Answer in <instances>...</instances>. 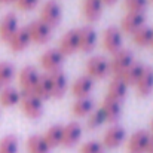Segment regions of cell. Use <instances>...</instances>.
I'll return each mask as SVG.
<instances>
[{
	"label": "cell",
	"mask_w": 153,
	"mask_h": 153,
	"mask_svg": "<svg viewBox=\"0 0 153 153\" xmlns=\"http://www.w3.org/2000/svg\"><path fill=\"white\" fill-rule=\"evenodd\" d=\"M18 138L15 135H6L0 140V153H18Z\"/></svg>",
	"instance_id": "4dcf8cb0"
},
{
	"label": "cell",
	"mask_w": 153,
	"mask_h": 153,
	"mask_svg": "<svg viewBox=\"0 0 153 153\" xmlns=\"http://www.w3.org/2000/svg\"><path fill=\"white\" fill-rule=\"evenodd\" d=\"M102 4H105V6H111V4H114L117 0H101Z\"/></svg>",
	"instance_id": "8d00e7d4"
},
{
	"label": "cell",
	"mask_w": 153,
	"mask_h": 153,
	"mask_svg": "<svg viewBox=\"0 0 153 153\" xmlns=\"http://www.w3.org/2000/svg\"><path fill=\"white\" fill-rule=\"evenodd\" d=\"M64 58H65V56L58 51V49H49V51L43 52V53L40 55L39 62H40V65H42L46 71L52 73V71L59 70V67H61L62 62H64Z\"/></svg>",
	"instance_id": "9c48e42d"
},
{
	"label": "cell",
	"mask_w": 153,
	"mask_h": 153,
	"mask_svg": "<svg viewBox=\"0 0 153 153\" xmlns=\"http://www.w3.org/2000/svg\"><path fill=\"white\" fill-rule=\"evenodd\" d=\"M102 1L101 0H83L82 1V12L83 16L89 22H95L101 18L102 13Z\"/></svg>",
	"instance_id": "d6986e66"
},
{
	"label": "cell",
	"mask_w": 153,
	"mask_h": 153,
	"mask_svg": "<svg viewBox=\"0 0 153 153\" xmlns=\"http://www.w3.org/2000/svg\"><path fill=\"white\" fill-rule=\"evenodd\" d=\"M152 135H153V120H152Z\"/></svg>",
	"instance_id": "f35d334b"
},
{
	"label": "cell",
	"mask_w": 153,
	"mask_h": 153,
	"mask_svg": "<svg viewBox=\"0 0 153 153\" xmlns=\"http://www.w3.org/2000/svg\"><path fill=\"white\" fill-rule=\"evenodd\" d=\"M27 33H28V37L33 43L36 45H43L46 43L52 36V28L48 27L45 22H42L40 19L37 21H33L30 22L27 27H25Z\"/></svg>",
	"instance_id": "3957f363"
},
{
	"label": "cell",
	"mask_w": 153,
	"mask_h": 153,
	"mask_svg": "<svg viewBox=\"0 0 153 153\" xmlns=\"http://www.w3.org/2000/svg\"><path fill=\"white\" fill-rule=\"evenodd\" d=\"M146 25V15L144 13H135V12H126L123 18L120 19V31L132 34L140 27Z\"/></svg>",
	"instance_id": "30bf717a"
},
{
	"label": "cell",
	"mask_w": 153,
	"mask_h": 153,
	"mask_svg": "<svg viewBox=\"0 0 153 153\" xmlns=\"http://www.w3.org/2000/svg\"><path fill=\"white\" fill-rule=\"evenodd\" d=\"M134 62V53L129 49H120L113 55V58L108 61V68L110 73L114 77H119L131 64Z\"/></svg>",
	"instance_id": "6da1fadb"
},
{
	"label": "cell",
	"mask_w": 153,
	"mask_h": 153,
	"mask_svg": "<svg viewBox=\"0 0 153 153\" xmlns=\"http://www.w3.org/2000/svg\"><path fill=\"white\" fill-rule=\"evenodd\" d=\"M61 19H62V9L59 3L55 0H48L40 10V21L45 22L48 27L55 28L59 25Z\"/></svg>",
	"instance_id": "7a4b0ae2"
},
{
	"label": "cell",
	"mask_w": 153,
	"mask_h": 153,
	"mask_svg": "<svg viewBox=\"0 0 153 153\" xmlns=\"http://www.w3.org/2000/svg\"><path fill=\"white\" fill-rule=\"evenodd\" d=\"M108 71H110L108 61L101 55L91 56L86 61V76L92 80L94 79H104Z\"/></svg>",
	"instance_id": "5b68a950"
},
{
	"label": "cell",
	"mask_w": 153,
	"mask_h": 153,
	"mask_svg": "<svg viewBox=\"0 0 153 153\" xmlns=\"http://www.w3.org/2000/svg\"><path fill=\"white\" fill-rule=\"evenodd\" d=\"M101 108L104 111V116H105V122H111L116 125V122L120 119V114H122V105L119 101H114V100H110V98H104V101L101 104Z\"/></svg>",
	"instance_id": "44dd1931"
},
{
	"label": "cell",
	"mask_w": 153,
	"mask_h": 153,
	"mask_svg": "<svg viewBox=\"0 0 153 153\" xmlns=\"http://www.w3.org/2000/svg\"><path fill=\"white\" fill-rule=\"evenodd\" d=\"M149 138H150V134L147 131L144 129L135 131L128 140V144H126L128 153H146Z\"/></svg>",
	"instance_id": "5bb4252c"
},
{
	"label": "cell",
	"mask_w": 153,
	"mask_h": 153,
	"mask_svg": "<svg viewBox=\"0 0 153 153\" xmlns=\"http://www.w3.org/2000/svg\"><path fill=\"white\" fill-rule=\"evenodd\" d=\"M39 71L33 65H25L19 71V86H21V95H31L34 92L36 83L39 80Z\"/></svg>",
	"instance_id": "277c9868"
},
{
	"label": "cell",
	"mask_w": 153,
	"mask_h": 153,
	"mask_svg": "<svg viewBox=\"0 0 153 153\" xmlns=\"http://www.w3.org/2000/svg\"><path fill=\"white\" fill-rule=\"evenodd\" d=\"M15 0H0V3L1 4H9V3H13Z\"/></svg>",
	"instance_id": "74e56055"
},
{
	"label": "cell",
	"mask_w": 153,
	"mask_h": 153,
	"mask_svg": "<svg viewBox=\"0 0 153 153\" xmlns=\"http://www.w3.org/2000/svg\"><path fill=\"white\" fill-rule=\"evenodd\" d=\"M33 95H36V97L40 98L42 101L52 98L49 74H40V76H39V80H37V83H36V88H34Z\"/></svg>",
	"instance_id": "cb8c5ba5"
},
{
	"label": "cell",
	"mask_w": 153,
	"mask_h": 153,
	"mask_svg": "<svg viewBox=\"0 0 153 153\" xmlns=\"http://www.w3.org/2000/svg\"><path fill=\"white\" fill-rule=\"evenodd\" d=\"M79 153H105V149L100 141H86L80 146Z\"/></svg>",
	"instance_id": "836d02e7"
},
{
	"label": "cell",
	"mask_w": 153,
	"mask_h": 153,
	"mask_svg": "<svg viewBox=\"0 0 153 153\" xmlns=\"http://www.w3.org/2000/svg\"><path fill=\"white\" fill-rule=\"evenodd\" d=\"M82 137V126L77 122H70L62 126V147H73L79 143Z\"/></svg>",
	"instance_id": "8fae6325"
},
{
	"label": "cell",
	"mask_w": 153,
	"mask_h": 153,
	"mask_svg": "<svg viewBox=\"0 0 153 153\" xmlns=\"http://www.w3.org/2000/svg\"><path fill=\"white\" fill-rule=\"evenodd\" d=\"M64 56L71 55L79 51V31L77 30H68L59 40V45L56 48Z\"/></svg>",
	"instance_id": "4fadbf2b"
},
{
	"label": "cell",
	"mask_w": 153,
	"mask_h": 153,
	"mask_svg": "<svg viewBox=\"0 0 153 153\" xmlns=\"http://www.w3.org/2000/svg\"><path fill=\"white\" fill-rule=\"evenodd\" d=\"M143 68H144L143 64L134 61V62L119 76V79H120L126 86H135L137 80L140 79V76H141V73H143Z\"/></svg>",
	"instance_id": "603a6c76"
},
{
	"label": "cell",
	"mask_w": 153,
	"mask_h": 153,
	"mask_svg": "<svg viewBox=\"0 0 153 153\" xmlns=\"http://www.w3.org/2000/svg\"><path fill=\"white\" fill-rule=\"evenodd\" d=\"M13 3H15V6H16L19 10H24V12H27V10H31V9H34V7L37 6L39 0H15Z\"/></svg>",
	"instance_id": "e575fe53"
},
{
	"label": "cell",
	"mask_w": 153,
	"mask_h": 153,
	"mask_svg": "<svg viewBox=\"0 0 153 153\" xmlns=\"http://www.w3.org/2000/svg\"><path fill=\"white\" fill-rule=\"evenodd\" d=\"M30 43H31V40H30V37H28V33H27L25 27L18 28V30H16V33H15V34L10 37V40L7 42V45H9L10 51L15 52V53L22 52L24 49H27Z\"/></svg>",
	"instance_id": "ffe728a7"
},
{
	"label": "cell",
	"mask_w": 153,
	"mask_h": 153,
	"mask_svg": "<svg viewBox=\"0 0 153 153\" xmlns=\"http://www.w3.org/2000/svg\"><path fill=\"white\" fill-rule=\"evenodd\" d=\"M135 89H137V94L141 97H147L153 92V67L144 65L143 73L135 83Z\"/></svg>",
	"instance_id": "e0dca14e"
},
{
	"label": "cell",
	"mask_w": 153,
	"mask_h": 153,
	"mask_svg": "<svg viewBox=\"0 0 153 153\" xmlns=\"http://www.w3.org/2000/svg\"><path fill=\"white\" fill-rule=\"evenodd\" d=\"M18 16L12 12L6 13L3 16V19L0 21V40L7 43L10 40V37L16 33L18 30Z\"/></svg>",
	"instance_id": "7c38bea8"
},
{
	"label": "cell",
	"mask_w": 153,
	"mask_h": 153,
	"mask_svg": "<svg viewBox=\"0 0 153 153\" xmlns=\"http://www.w3.org/2000/svg\"><path fill=\"white\" fill-rule=\"evenodd\" d=\"M51 147L45 141L42 135H31L27 140V152L28 153H51Z\"/></svg>",
	"instance_id": "4316f807"
},
{
	"label": "cell",
	"mask_w": 153,
	"mask_h": 153,
	"mask_svg": "<svg viewBox=\"0 0 153 153\" xmlns=\"http://www.w3.org/2000/svg\"><path fill=\"white\" fill-rule=\"evenodd\" d=\"M102 123H105V116H104V111H102L101 107L92 110L88 114V120H86L88 129H97V128L101 126Z\"/></svg>",
	"instance_id": "f546056e"
},
{
	"label": "cell",
	"mask_w": 153,
	"mask_h": 153,
	"mask_svg": "<svg viewBox=\"0 0 153 153\" xmlns=\"http://www.w3.org/2000/svg\"><path fill=\"white\" fill-rule=\"evenodd\" d=\"M125 137H126V132H125L123 126L113 125L111 128H108L105 131L101 144L104 149H116L125 141Z\"/></svg>",
	"instance_id": "ba28073f"
},
{
	"label": "cell",
	"mask_w": 153,
	"mask_h": 153,
	"mask_svg": "<svg viewBox=\"0 0 153 153\" xmlns=\"http://www.w3.org/2000/svg\"><path fill=\"white\" fill-rule=\"evenodd\" d=\"M150 1H152V3H153V0H150Z\"/></svg>",
	"instance_id": "60d3db41"
},
{
	"label": "cell",
	"mask_w": 153,
	"mask_h": 153,
	"mask_svg": "<svg viewBox=\"0 0 153 153\" xmlns=\"http://www.w3.org/2000/svg\"><path fill=\"white\" fill-rule=\"evenodd\" d=\"M153 40V28L147 27V25H143L140 27L137 31L132 33V42L140 46V48H146V46H150Z\"/></svg>",
	"instance_id": "d4e9b609"
},
{
	"label": "cell",
	"mask_w": 153,
	"mask_h": 153,
	"mask_svg": "<svg viewBox=\"0 0 153 153\" xmlns=\"http://www.w3.org/2000/svg\"><path fill=\"white\" fill-rule=\"evenodd\" d=\"M21 110L28 119H39L43 114V101L36 95H21Z\"/></svg>",
	"instance_id": "8992f818"
},
{
	"label": "cell",
	"mask_w": 153,
	"mask_h": 153,
	"mask_svg": "<svg viewBox=\"0 0 153 153\" xmlns=\"http://www.w3.org/2000/svg\"><path fill=\"white\" fill-rule=\"evenodd\" d=\"M15 74V68L9 62H0V86H7Z\"/></svg>",
	"instance_id": "1f68e13d"
},
{
	"label": "cell",
	"mask_w": 153,
	"mask_h": 153,
	"mask_svg": "<svg viewBox=\"0 0 153 153\" xmlns=\"http://www.w3.org/2000/svg\"><path fill=\"white\" fill-rule=\"evenodd\" d=\"M42 137L45 138V141L48 143V146L51 149L61 146V141H62V125H52L51 128H48V131Z\"/></svg>",
	"instance_id": "f1b7e54d"
},
{
	"label": "cell",
	"mask_w": 153,
	"mask_h": 153,
	"mask_svg": "<svg viewBox=\"0 0 153 153\" xmlns=\"http://www.w3.org/2000/svg\"><path fill=\"white\" fill-rule=\"evenodd\" d=\"M79 31V51L83 53L94 51L97 45V33L92 27H82Z\"/></svg>",
	"instance_id": "9a60e30c"
},
{
	"label": "cell",
	"mask_w": 153,
	"mask_h": 153,
	"mask_svg": "<svg viewBox=\"0 0 153 153\" xmlns=\"http://www.w3.org/2000/svg\"><path fill=\"white\" fill-rule=\"evenodd\" d=\"M146 153H153V135H150V138H149V143H147V147H146Z\"/></svg>",
	"instance_id": "d590c367"
},
{
	"label": "cell",
	"mask_w": 153,
	"mask_h": 153,
	"mask_svg": "<svg viewBox=\"0 0 153 153\" xmlns=\"http://www.w3.org/2000/svg\"><path fill=\"white\" fill-rule=\"evenodd\" d=\"M126 92H128V86H126L119 77H113V80L108 83L107 95H105V97L110 98V100L122 102V100L126 97Z\"/></svg>",
	"instance_id": "7402d4cb"
},
{
	"label": "cell",
	"mask_w": 153,
	"mask_h": 153,
	"mask_svg": "<svg viewBox=\"0 0 153 153\" xmlns=\"http://www.w3.org/2000/svg\"><path fill=\"white\" fill-rule=\"evenodd\" d=\"M147 6H149V0H123V7L128 12L144 13Z\"/></svg>",
	"instance_id": "d6a6232c"
},
{
	"label": "cell",
	"mask_w": 153,
	"mask_h": 153,
	"mask_svg": "<svg viewBox=\"0 0 153 153\" xmlns=\"http://www.w3.org/2000/svg\"><path fill=\"white\" fill-rule=\"evenodd\" d=\"M150 46H152V49H153V40H152V45H150Z\"/></svg>",
	"instance_id": "ab89813d"
},
{
	"label": "cell",
	"mask_w": 153,
	"mask_h": 153,
	"mask_svg": "<svg viewBox=\"0 0 153 153\" xmlns=\"http://www.w3.org/2000/svg\"><path fill=\"white\" fill-rule=\"evenodd\" d=\"M102 45H104V49L111 55L119 52L122 49V31L116 27L105 28L102 34Z\"/></svg>",
	"instance_id": "52a82bcc"
},
{
	"label": "cell",
	"mask_w": 153,
	"mask_h": 153,
	"mask_svg": "<svg viewBox=\"0 0 153 153\" xmlns=\"http://www.w3.org/2000/svg\"><path fill=\"white\" fill-rule=\"evenodd\" d=\"M92 110H94V102H92V100L89 97L88 98H77L71 105V113L76 117L88 116Z\"/></svg>",
	"instance_id": "83f0119b"
},
{
	"label": "cell",
	"mask_w": 153,
	"mask_h": 153,
	"mask_svg": "<svg viewBox=\"0 0 153 153\" xmlns=\"http://www.w3.org/2000/svg\"><path fill=\"white\" fill-rule=\"evenodd\" d=\"M21 101V92L12 86H4L0 91V104L3 107H13Z\"/></svg>",
	"instance_id": "484cf974"
},
{
	"label": "cell",
	"mask_w": 153,
	"mask_h": 153,
	"mask_svg": "<svg viewBox=\"0 0 153 153\" xmlns=\"http://www.w3.org/2000/svg\"><path fill=\"white\" fill-rule=\"evenodd\" d=\"M49 80H51V91H52V98H62L65 91H67V77L61 70L52 71L49 73Z\"/></svg>",
	"instance_id": "2e32d148"
},
{
	"label": "cell",
	"mask_w": 153,
	"mask_h": 153,
	"mask_svg": "<svg viewBox=\"0 0 153 153\" xmlns=\"http://www.w3.org/2000/svg\"><path fill=\"white\" fill-rule=\"evenodd\" d=\"M94 89V80L88 76H80L71 85V94L77 98H88Z\"/></svg>",
	"instance_id": "ac0fdd59"
}]
</instances>
